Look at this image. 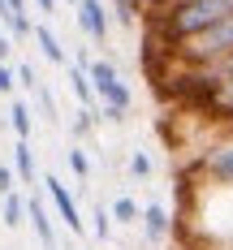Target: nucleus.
<instances>
[{"label":"nucleus","instance_id":"nucleus-13","mask_svg":"<svg viewBox=\"0 0 233 250\" xmlns=\"http://www.w3.org/2000/svg\"><path fill=\"white\" fill-rule=\"evenodd\" d=\"M69 91H74V100L82 108H95V86H91V78L82 65H69Z\"/></svg>","mask_w":233,"mask_h":250},{"label":"nucleus","instance_id":"nucleus-4","mask_svg":"<svg viewBox=\"0 0 233 250\" xmlns=\"http://www.w3.org/2000/svg\"><path fill=\"white\" fill-rule=\"evenodd\" d=\"M194 168H199L212 186H229L233 190V134L229 138H216L207 151H199Z\"/></svg>","mask_w":233,"mask_h":250},{"label":"nucleus","instance_id":"nucleus-16","mask_svg":"<svg viewBox=\"0 0 233 250\" xmlns=\"http://www.w3.org/2000/svg\"><path fill=\"white\" fill-rule=\"evenodd\" d=\"M69 129H74V138H86V134L95 129V108H78L74 121H69Z\"/></svg>","mask_w":233,"mask_h":250},{"label":"nucleus","instance_id":"nucleus-25","mask_svg":"<svg viewBox=\"0 0 233 250\" xmlns=\"http://www.w3.org/2000/svg\"><path fill=\"white\" fill-rule=\"evenodd\" d=\"M35 4H39L43 13H56V0H35Z\"/></svg>","mask_w":233,"mask_h":250},{"label":"nucleus","instance_id":"nucleus-6","mask_svg":"<svg viewBox=\"0 0 233 250\" xmlns=\"http://www.w3.org/2000/svg\"><path fill=\"white\" fill-rule=\"evenodd\" d=\"M78 26H82V35H91L95 43H104L108 39V30H112V22H108V9H104L100 0H78Z\"/></svg>","mask_w":233,"mask_h":250},{"label":"nucleus","instance_id":"nucleus-8","mask_svg":"<svg viewBox=\"0 0 233 250\" xmlns=\"http://www.w3.org/2000/svg\"><path fill=\"white\" fill-rule=\"evenodd\" d=\"M138 225H143V233H147V242H151V246H160V242L169 237V229H173V225H169V211H164L160 203H147V207H143Z\"/></svg>","mask_w":233,"mask_h":250},{"label":"nucleus","instance_id":"nucleus-19","mask_svg":"<svg viewBox=\"0 0 233 250\" xmlns=\"http://www.w3.org/2000/svg\"><path fill=\"white\" fill-rule=\"evenodd\" d=\"M112 9H117V22L121 26H134V18H138V0H117Z\"/></svg>","mask_w":233,"mask_h":250},{"label":"nucleus","instance_id":"nucleus-10","mask_svg":"<svg viewBox=\"0 0 233 250\" xmlns=\"http://www.w3.org/2000/svg\"><path fill=\"white\" fill-rule=\"evenodd\" d=\"M30 39L39 43V52H43V61H52V65H65V61H69V56H65V48H61V39L52 35V26H43V22H39Z\"/></svg>","mask_w":233,"mask_h":250},{"label":"nucleus","instance_id":"nucleus-18","mask_svg":"<svg viewBox=\"0 0 233 250\" xmlns=\"http://www.w3.org/2000/svg\"><path fill=\"white\" fill-rule=\"evenodd\" d=\"M91 233H95L100 242H108V237H112V216H108V207H100V211L91 216Z\"/></svg>","mask_w":233,"mask_h":250},{"label":"nucleus","instance_id":"nucleus-21","mask_svg":"<svg viewBox=\"0 0 233 250\" xmlns=\"http://www.w3.org/2000/svg\"><path fill=\"white\" fill-rule=\"evenodd\" d=\"M13 69H18V86H22V91H35V86H39V78H35V69H30V65H13Z\"/></svg>","mask_w":233,"mask_h":250},{"label":"nucleus","instance_id":"nucleus-17","mask_svg":"<svg viewBox=\"0 0 233 250\" xmlns=\"http://www.w3.org/2000/svg\"><path fill=\"white\" fill-rule=\"evenodd\" d=\"M35 104H39V112H43V121H52V125H56V104H52V91L43 86V82L35 86Z\"/></svg>","mask_w":233,"mask_h":250},{"label":"nucleus","instance_id":"nucleus-11","mask_svg":"<svg viewBox=\"0 0 233 250\" xmlns=\"http://www.w3.org/2000/svg\"><path fill=\"white\" fill-rule=\"evenodd\" d=\"M9 129H13L18 138H30V134H35V112H30L26 100H9Z\"/></svg>","mask_w":233,"mask_h":250},{"label":"nucleus","instance_id":"nucleus-23","mask_svg":"<svg viewBox=\"0 0 233 250\" xmlns=\"http://www.w3.org/2000/svg\"><path fill=\"white\" fill-rule=\"evenodd\" d=\"M9 190H18V173L9 164H0V194H9Z\"/></svg>","mask_w":233,"mask_h":250},{"label":"nucleus","instance_id":"nucleus-22","mask_svg":"<svg viewBox=\"0 0 233 250\" xmlns=\"http://www.w3.org/2000/svg\"><path fill=\"white\" fill-rule=\"evenodd\" d=\"M129 173L134 177H151V160H147L143 151H134V155H129Z\"/></svg>","mask_w":233,"mask_h":250},{"label":"nucleus","instance_id":"nucleus-20","mask_svg":"<svg viewBox=\"0 0 233 250\" xmlns=\"http://www.w3.org/2000/svg\"><path fill=\"white\" fill-rule=\"evenodd\" d=\"M13 86H18V69L9 61H0V95H13Z\"/></svg>","mask_w":233,"mask_h":250},{"label":"nucleus","instance_id":"nucleus-14","mask_svg":"<svg viewBox=\"0 0 233 250\" xmlns=\"http://www.w3.org/2000/svg\"><path fill=\"white\" fill-rule=\"evenodd\" d=\"M108 216H112V225H138L143 207L129 199V194H117V199H112V207H108Z\"/></svg>","mask_w":233,"mask_h":250},{"label":"nucleus","instance_id":"nucleus-15","mask_svg":"<svg viewBox=\"0 0 233 250\" xmlns=\"http://www.w3.org/2000/svg\"><path fill=\"white\" fill-rule=\"evenodd\" d=\"M65 160H69V173H74L78 181H91V160H86V151H82V147H69V151H65Z\"/></svg>","mask_w":233,"mask_h":250},{"label":"nucleus","instance_id":"nucleus-24","mask_svg":"<svg viewBox=\"0 0 233 250\" xmlns=\"http://www.w3.org/2000/svg\"><path fill=\"white\" fill-rule=\"evenodd\" d=\"M13 56V35H4V26H0V61H9Z\"/></svg>","mask_w":233,"mask_h":250},{"label":"nucleus","instance_id":"nucleus-1","mask_svg":"<svg viewBox=\"0 0 233 250\" xmlns=\"http://www.w3.org/2000/svg\"><path fill=\"white\" fill-rule=\"evenodd\" d=\"M225 18H233V0H169V4H155L151 39H160L169 52H177L186 39L220 26Z\"/></svg>","mask_w":233,"mask_h":250},{"label":"nucleus","instance_id":"nucleus-5","mask_svg":"<svg viewBox=\"0 0 233 250\" xmlns=\"http://www.w3.org/2000/svg\"><path fill=\"white\" fill-rule=\"evenodd\" d=\"M43 190H48L52 207H56V216H61V225L69 229V233H86V220L78 216V203L69 194V186L61 181V177H43Z\"/></svg>","mask_w":233,"mask_h":250},{"label":"nucleus","instance_id":"nucleus-26","mask_svg":"<svg viewBox=\"0 0 233 250\" xmlns=\"http://www.w3.org/2000/svg\"><path fill=\"white\" fill-rule=\"evenodd\" d=\"M65 4H78V0H65Z\"/></svg>","mask_w":233,"mask_h":250},{"label":"nucleus","instance_id":"nucleus-2","mask_svg":"<svg viewBox=\"0 0 233 250\" xmlns=\"http://www.w3.org/2000/svg\"><path fill=\"white\" fill-rule=\"evenodd\" d=\"M86 78H91L95 95L104 100V121H126L134 95H129L126 78L117 74V65H112V61H91V65H86Z\"/></svg>","mask_w":233,"mask_h":250},{"label":"nucleus","instance_id":"nucleus-12","mask_svg":"<svg viewBox=\"0 0 233 250\" xmlns=\"http://www.w3.org/2000/svg\"><path fill=\"white\" fill-rule=\"evenodd\" d=\"M0 220H4V229H22L26 225V199L18 194V190H9V194H0Z\"/></svg>","mask_w":233,"mask_h":250},{"label":"nucleus","instance_id":"nucleus-3","mask_svg":"<svg viewBox=\"0 0 233 250\" xmlns=\"http://www.w3.org/2000/svg\"><path fill=\"white\" fill-rule=\"evenodd\" d=\"M173 56H177L181 65H212V61L233 56V18H225L220 26H212V30L194 35V39H186Z\"/></svg>","mask_w":233,"mask_h":250},{"label":"nucleus","instance_id":"nucleus-7","mask_svg":"<svg viewBox=\"0 0 233 250\" xmlns=\"http://www.w3.org/2000/svg\"><path fill=\"white\" fill-rule=\"evenodd\" d=\"M26 225L35 229V237H39L43 250H56V229H52V216L43 211L39 199H26Z\"/></svg>","mask_w":233,"mask_h":250},{"label":"nucleus","instance_id":"nucleus-9","mask_svg":"<svg viewBox=\"0 0 233 250\" xmlns=\"http://www.w3.org/2000/svg\"><path fill=\"white\" fill-rule=\"evenodd\" d=\"M13 173L22 186H35L39 181V168H35V151H30V138H18L13 143Z\"/></svg>","mask_w":233,"mask_h":250}]
</instances>
